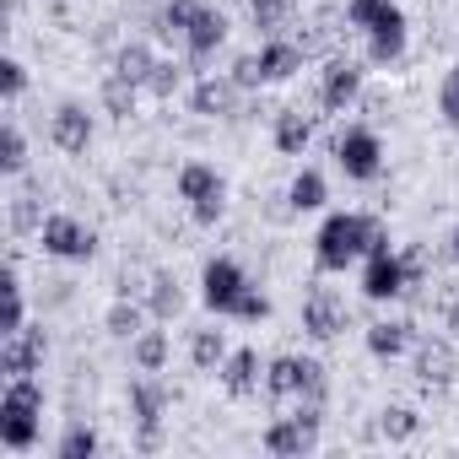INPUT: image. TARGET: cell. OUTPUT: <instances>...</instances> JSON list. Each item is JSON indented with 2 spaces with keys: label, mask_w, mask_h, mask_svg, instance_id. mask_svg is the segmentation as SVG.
Returning a JSON list of instances; mask_svg holds the SVG:
<instances>
[{
  "label": "cell",
  "mask_w": 459,
  "mask_h": 459,
  "mask_svg": "<svg viewBox=\"0 0 459 459\" xmlns=\"http://www.w3.org/2000/svg\"><path fill=\"white\" fill-rule=\"evenodd\" d=\"M378 249H389L384 227H378L373 216H351V211H335V216L319 227V238H314L319 271H346L357 255H378Z\"/></svg>",
  "instance_id": "cell-1"
},
{
  "label": "cell",
  "mask_w": 459,
  "mask_h": 459,
  "mask_svg": "<svg viewBox=\"0 0 459 459\" xmlns=\"http://www.w3.org/2000/svg\"><path fill=\"white\" fill-rule=\"evenodd\" d=\"M178 195L195 205V221H205V227H211V221L221 216V195H227V189H221V178H216L205 162H189V168L178 173Z\"/></svg>",
  "instance_id": "cell-2"
},
{
  "label": "cell",
  "mask_w": 459,
  "mask_h": 459,
  "mask_svg": "<svg viewBox=\"0 0 459 459\" xmlns=\"http://www.w3.org/2000/svg\"><path fill=\"white\" fill-rule=\"evenodd\" d=\"M39 244H44V255H55V260H87V255H92V233H87L76 216H49V221L39 227Z\"/></svg>",
  "instance_id": "cell-3"
},
{
  "label": "cell",
  "mask_w": 459,
  "mask_h": 459,
  "mask_svg": "<svg viewBox=\"0 0 459 459\" xmlns=\"http://www.w3.org/2000/svg\"><path fill=\"white\" fill-rule=\"evenodd\" d=\"M303 330H308L314 341L341 335V330H346V303H341L330 287H314V292L303 298Z\"/></svg>",
  "instance_id": "cell-4"
},
{
  "label": "cell",
  "mask_w": 459,
  "mask_h": 459,
  "mask_svg": "<svg viewBox=\"0 0 459 459\" xmlns=\"http://www.w3.org/2000/svg\"><path fill=\"white\" fill-rule=\"evenodd\" d=\"M200 281H205V303H211L216 314H233V308H238V298L249 292V281H244V271H238L233 260H211Z\"/></svg>",
  "instance_id": "cell-5"
},
{
  "label": "cell",
  "mask_w": 459,
  "mask_h": 459,
  "mask_svg": "<svg viewBox=\"0 0 459 459\" xmlns=\"http://www.w3.org/2000/svg\"><path fill=\"white\" fill-rule=\"evenodd\" d=\"M362 292H368L373 303H389V298H400V292H405V260H394L389 249L368 255V271H362Z\"/></svg>",
  "instance_id": "cell-6"
},
{
  "label": "cell",
  "mask_w": 459,
  "mask_h": 459,
  "mask_svg": "<svg viewBox=\"0 0 459 459\" xmlns=\"http://www.w3.org/2000/svg\"><path fill=\"white\" fill-rule=\"evenodd\" d=\"M400 49H405V17H400V6H384L368 28V55L378 65H389V60H400Z\"/></svg>",
  "instance_id": "cell-7"
},
{
  "label": "cell",
  "mask_w": 459,
  "mask_h": 459,
  "mask_svg": "<svg viewBox=\"0 0 459 459\" xmlns=\"http://www.w3.org/2000/svg\"><path fill=\"white\" fill-rule=\"evenodd\" d=\"M49 141L60 146V152H87V141H92V119H87V108L82 103H60L55 108V119H49Z\"/></svg>",
  "instance_id": "cell-8"
},
{
  "label": "cell",
  "mask_w": 459,
  "mask_h": 459,
  "mask_svg": "<svg viewBox=\"0 0 459 459\" xmlns=\"http://www.w3.org/2000/svg\"><path fill=\"white\" fill-rule=\"evenodd\" d=\"M335 157H341V168H346L351 178H373L384 152H378V135H373V130H346L341 146H335Z\"/></svg>",
  "instance_id": "cell-9"
},
{
  "label": "cell",
  "mask_w": 459,
  "mask_h": 459,
  "mask_svg": "<svg viewBox=\"0 0 459 459\" xmlns=\"http://www.w3.org/2000/svg\"><path fill=\"white\" fill-rule=\"evenodd\" d=\"M44 362V330H12L6 335V346H0V368H6L12 378H22V373H33Z\"/></svg>",
  "instance_id": "cell-10"
},
{
  "label": "cell",
  "mask_w": 459,
  "mask_h": 459,
  "mask_svg": "<svg viewBox=\"0 0 459 459\" xmlns=\"http://www.w3.org/2000/svg\"><path fill=\"white\" fill-rule=\"evenodd\" d=\"M454 373H459V357H454L448 341H421L416 346V378L421 384H454Z\"/></svg>",
  "instance_id": "cell-11"
},
{
  "label": "cell",
  "mask_w": 459,
  "mask_h": 459,
  "mask_svg": "<svg viewBox=\"0 0 459 459\" xmlns=\"http://www.w3.org/2000/svg\"><path fill=\"white\" fill-rule=\"evenodd\" d=\"M221 39H227V17H221V12H211V6H200V12H195V22L184 28V44H189V55H195V60H205Z\"/></svg>",
  "instance_id": "cell-12"
},
{
  "label": "cell",
  "mask_w": 459,
  "mask_h": 459,
  "mask_svg": "<svg viewBox=\"0 0 459 459\" xmlns=\"http://www.w3.org/2000/svg\"><path fill=\"white\" fill-rule=\"evenodd\" d=\"M221 384H227V394H255V389H260V357H255L249 346L227 351V362H221Z\"/></svg>",
  "instance_id": "cell-13"
},
{
  "label": "cell",
  "mask_w": 459,
  "mask_h": 459,
  "mask_svg": "<svg viewBox=\"0 0 459 459\" xmlns=\"http://www.w3.org/2000/svg\"><path fill=\"white\" fill-rule=\"evenodd\" d=\"M357 92H362V71H357L351 60H335V65L325 71V108H346Z\"/></svg>",
  "instance_id": "cell-14"
},
{
  "label": "cell",
  "mask_w": 459,
  "mask_h": 459,
  "mask_svg": "<svg viewBox=\"0 0 459 459\" xmlns=\"http://www.w3.org/2000/svg\"><path fill=\"white\" fill-rule=\"evenodd\" d=\"M260 71H265V82H287V76H298V71H303V49L271 39V44L260 49Z\"/></svg>",
  "instance_id": "cell-15"
},
{
  "label": "cell",
  "mask_w": 459,
  "mask_h": 459,
  "mask_svg": "<svg viewBox=\"0 0 459 459\" xmlns=\"http://www.w3.org/2000/svg\"><path fill=\"white\" fill-rule=\"evenodd\" d=\"M405 346H411V325H405V319L368 325V351H373V357H400Z\"/></svg>",
  "instance_id": "cell-16"
},
{
  "label": "cell",
  "mask_w": 459,
  "mask_h": 459,
  "mask_svg": "<svg viewBox=\"0 0 459 459\" xmlns=\"http://www.w3.org/2000/svg\"><path fill=\"white\" fill-rule=\"evenodd\" d=\"M189 357H195L200 373H221V362H227V335H221V330H195Z\"/></svg>",
  "instance_id": "cell-17"
},
{
  "label": "cell",
  "mask_w": 459,
  "mask_h": 459,
  "mask_svg": "<svg viewBox=\"0 0 459 459\" xmlns=\"http://www.w3.org/2000/svg\"><path fill=\"white\" fill-rule=\"evenodd\" d=\"M130 357H135L141 373H162V362H168V335H162V330H141V335L130 341Z\"/></svg>",
  "instance_id": "cell-18"
},
{
  "label": "cell",
  "mask_w": 459,
  "mask_h": 459,
  "mask_svg": "<svg viewBox=\"0 0 459 459\" xmlns=\"http://www.w3.org/2000/svg\"><path fill=\"white\" fill-rule=\"evenodd\" d=\"M308 141H314V125H308V119H303L298 108H287V114L276 119V146H281L287 157H298V152H303Z\"/></svg>",
  "instance_id": "cell-19"
},
{
  "label": "cell",
  "mask_w": 459,
  "mask_h": 459,
  "mask_svg": "<svg viewBox=\"0 0 459 459\" xmlns=\"http://www.w3.org/2000/svg\"><path fill=\"white\" fill-rule=\"evenodd\" d=\"M130 400H135V421H162L168 389H162V384H152V378H141V384L130 389Z\"/></svg>",
  "instance_id": "cell-20"
},
{
  "label": "cell",
  "mask_w": 459,
  "mask_h": 459,
  "mask_svg": "<svg viewBox=\"0 0 459 459\" xmlns=\"http://www.w3.org/2000/svg\"><path fill=\"white\" fill-rule=\"evenodd\" d=\"M103 325H108V335H119V341H135V335H141V325H146V314H141L135 303H114V308L103 314Z\"/></svg>",
  "instance_id": "cell-21"
},
{
  "label": "cell",
  "mask_w": 459,
  "mask_h": 459,
  "mask_svg": "<svg viewBox=\"0 0 459 459\" xmlns=\"http://www.w3.org/2000/svg\"><path fill=\"white\" fill-rule=\"evenodd\" d=\"M298 384H303V362L298 357H276L271 373H265V389L271 394H298Z\"/></svg>",
  "instance_id": "cell-22"
},
{
  "label": "cell",
  "mask_w": 459,
  "mask_h": 459,
  "mask_svg": "<svg viewBox=\"0 0 459 459\" xmlns=\"http://www.w3.org/2000/svg\"><path fill=\"white\" fill-rule=\"evenodd\" d=\"M152 65H157V60H152L141 44H130V49H119V60H114V76H125V82H135V87H141V82L152 76Z\"/></svg>",
  "instance_id": "cell-23"
},
{
  "label": "cell",
  "mask_w": 459,
  "mask_h": 459,
  "mask_svg": "<svg viewBox=\"0 0 459 459\" xmlns=\"http://www.w3.org/2000/svg\"><path fill=\"white\" fill-rule=\"evenodd\" d=\"M378 427H384V437H389V443H405V437H416V427H421V416H416L411 405H389Z\"/></svg>",
  "instance_id": "cell-24"
},
{
  "label": "cell",
  "mask_w": 459,
  "mask_h": 459,
  "mask_svg": "<svg viewBox=\"0 0 459 459\" xmlns=\"http://www.w3.org/2000/svg\"><path fill=\"white\" fill-rule=\"evenodd\" d=\"M184 308V292L173 287V276H152V314L157 319H173Z\"/></svg>",
  "instance_id": "cell-25"
},
{
  "label": "cell",
  "mask_w": 459,
  "mask_h": 459,
  "mask_svg": "<svg viewBox=\"0 0 459 459\" xmlns=\"http://www.w3.org/2000/svg\"><path fill=\"white\" fill-rule=\"evenodd\" d=\"M292 205H298V211H314V205H325V178H319L314 168L292 178Z\"/></svg>",
  "instance_id": "cell-26"
},
{
  "label": "cell",
  "mask_w": 459,
  "mask_h": 459,
  "mask_svg": "<svg viewBox=\"0 0 459 459\" xmlns=\"http://www.w3.org/2000/svg\"><path fill=\"white\" fill-rule=\"evenodd\" d=\"M227 103H233V87L227 82H200L195 87V114H221Z\"/></svg>",
  "instance_id": "cell-27"
},
{
  "label": "cell",
  "mask_w": 459,
  "mask_h": 459,
  "mask_svg": "<svg viewBox=\"0 0 459 459\" xmlns=\"http://www.w3.org/2000/svg\"><path fill=\"white\" fill-rule=\"evenodd\" d=\"M103 108H108V114H130V108H135V82L108 76V82H103Z\"/></svg>",
  "instance_id": "cell-28"
},
{
  "label": "cell",
  "mask_w": 459,
  "mask_h": 459,
  "mask_svg": "<svg viewBox=\"0 0 459 459\" xmlns=\"http://www.w3.org/2000/svg\"><path fill=\"white\" fill-rule=\"evenodd\" d=\"M92 454H98V432L92 427H71L60 437V459H92Z\"/></svg>",
  "instance_id": "cell-29"
},
{
  "label": "cell",
  "mask_w": 459,
  "mask_h": 459,
  "mask_svg": "<svg viewBox=\"0 0 459 459\" xmlns=\"http://www.w3.org/2000/svg\"><path fill=\"white\" fill-rule=\"evenodd\" d=\"M437 108H443L448 125H459V65L443 76V87H437Z\"/></svg>",
  "instance_id": "cell-30"
},
{
  "label": "cell",
  "mask_w": 459,
  "mask_h": 459,
  "mask_svg": "<svg viewBox=\"0 0 459 459\" xmlns=\"http://www.w3.org/2000/svg\"><path fill=\"white\" fill-rule=\"evenodd\" d=\"M28 168V141L17 125H6V173H22Z\"/></svg>",
  "instance_id": "cell-31"
},
{
  "label": "cell",
  "mask_w": 459,
  "mask_h": 459,
  "mask_svg": "<svg viewBox=\"0 0 459 459\" xmlns=\"http://www.w3.org/2000/svg\"><path fill=\"white\" fill-rule=\"evenodd\" d=\"M195 12H200V0H168V12H162V22H168L173 33H184V28L195 22Z\"/></svg>",
  "instance_id": "cell-32"
},
{
  "label": "cell",
  "mask_w": 459,
  "mask_h": 459,
  "mask_svg": "<svg viewBox=\"0 0 459 459\" xmlns=\"http://www.w3.org/2000/svg\"><path fill=\"white\" fill-rule=\"evenodd\" d=\"M249 12H255V22H260V28H281L287 0H249Z\"/></svg>",
  "instance_id": "cell-33"
},
{
  "label": "cell",
  "mask_w": 459,
  "mask_h": 459,
  "mask_svg": "<svg viewBox=\"0 0 459 459\" xmlns=\"http://www.w3.org/2000/svg\"><path fill=\"white\" fill-rule=\"evenodd\" d=\"M389 6V0H351V6H346V22L351 28H373V17Z\"/></svg>",
  "instance_id": "cell-34"
},
{
  "label": "cell",
  "mask_w": 459,
  "mask_h": 459,
  "mask_svg": "<svg viewBox=\"0 0 459 459\" xmlns=\"http://www.w3.org/2000/svg\"><path fill=\"white\" fill-rule=\"evenodd\" d=\"M298 394L314 400V405L325 400V368H319V362H303V384H298Z\"/></svg>",
  "instance_id": "cell-35"
},
{
  "label": "cell",
  "mask_w": 459,
  "mask_h": 459,
  "mask_svg": "<svg viewBox=\"0 0 459 459\" xmlns=\"http://www.w3.org/2000/svg\"><path fill=\"white\" fill-rule=\"evenodd\" d=\"M146 87H152L157 98H168V92L178 87V65H152V76H146Z\"/></svg>",
  "instance_id": "cell-36"
},
{
  "label": "cell",
  "mask_w": 459,
  "mask_h": 459,
  "mask_svg": "<svg viewBox=\"0 0 459 459\" xmlns=\"http://www.w3.org/2000/svg\"><path fill=\"white\" fill-rule=\"evenodd\" d=\"M0 71H6V103H17V98H22V87H28V71H22V60H6Z\"/></svg>",
  "instance_id": "cell-37"
},
{
  "label": "cell",
  "mask_w": 459,
  "mask_h": 459,
  "mask_svg": "<svg viewBox=\"0 0 459 459\" xmlns=\"http://www.w3.org/2000/svg\"><path fill=\"white\" fill-rule=\"evenodd\" d=\"M233 314H238V319H265V314H271V303H265V292H244Z\"/></svg>",
  "instance_id": "cell-38"
},
{
  "label": "cell",
  "mask_w": 459,
  "mask_h": 459,
  "mask_svg": "<svg viewBox=\"0 0 459 459\" xmlns=\"http://www.w3.org/2000/svg\"><path fill=\"white\" fill-rule=\"evenodd\" d=\"M233 82H238V87H255V82H265V71H260V55H255V60H238Z\"/></svg>",
  "instance_id": "cell-39"
},
{
  "label": "cell",
  "mask_w": 459,
  "mask_h": 459,
  "mask_svg": "<svg viewBox=\"0 0 459 459\" xmlns=\"http://www.w3.org/2000/svg\"><path fill=\"white\" fill-rule=\"evenodd\" d=\"M448 330H454V335H459V298H454V303H448Z\"/></svg>",
  "instance_id": "cell-40"
},
{
  "label": "cell",
  "mask_w": 459,
  "mask_h": 459,
  "mask_svg": "<svg viewBox=\"0 0 459 459\" xmlns=\"http://www.w3.org/2000/svg\"><path fill=\"white\" fill-rule=\"evenodd\" d=\"M454 255H459V233H454Z\"/></svg>",
  "instance_id": "cell-41"
}]
</instances>
